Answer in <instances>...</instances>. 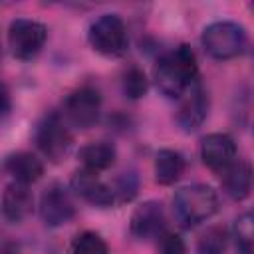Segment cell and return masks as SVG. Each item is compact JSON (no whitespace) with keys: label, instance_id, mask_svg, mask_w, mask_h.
Wrapping results in <instances>:
<instances>
[{"label":"cell","instance_id":"obj_2","mask_svg":"<svg viewBox=\"0 0 254 254\" xmlns=\"http://www.w3.org/2000/svg\"><path fill=\"white\" fill-rule=\"evenodd\" d=\"M218 194L210 185L192 183L181 187L173 196V214L179 226L190 230L208 218H212L218 210Z\"/></svg>","mask_w":254,"mask_h":254},{"label":"cell","instance_id":"obj_21","mask_svg":"<svg viewBox=\"0 0 254 254\" xmlns=\"http://www.w3.org/2000/svg\"><path fill=\"white\" fill-rule=\"evenodd\" d=\"M113 194H115V202L125 204L131 202L137 192H139V177L135 171H123L115 177V181L111 183Z\"/></svg>","mask_w":254,"mask_h":254},{"label":"cell","instance_id":"obj_12","mask_svg":"<svg viewBox=\"0 0 254 254\" xmlns=\"http://www.w3.org/2000/svg\"><path fill=\"white\" fill-rule=\"evenodd\" d=\"M200 159L212 173H224L238 159L234 139L228 133H208L200 141Z\"/></svg>","mask_w":254,"mask_h":254},{"label":"cell","instance_id":"obj_5","mask_svg":"<svg viewBox=\"0 0 254 254\" xmlns=\"http://www.w3.org/2000/svg\"><path fill=\"white\" fill-rule=\"evenodd\" d=\"M34 143L50 163H60L64 157H67L73 145L69 123L64 119L62 113L56 111L44 115L34 129Z\"/></svg>","mask_w":254,"mask_h":254},{"label":"cell","instance_id":"obj_14","mask_svg":"<svg viewBox=\"0 0 254 254\" xmlns=\"http://www.w3.org/2000/svg\"><path fill=\"white\" fill-rule=\"evenodd\" d=\"M34 206V196L26 185L8 183L2 192V216L10 224L22 222Z\"/></svg>","mask_w":254,"mask_h":254},{"label":"cell","instance_id":"obj_9","mask_svg":"<svg viewBox=\"0 0 254 254\" xmlns=\"http://www.w3.org/2000/svg\"><path fill=\"white\" fill-rule=\"evenodd\" d=\"M165 226H167L165 208L159 200L141 202L139 206H135L129 218V232L141 242L161 238L165 234Z\"/></svg>","mask_w":254,"mask_h":254},{"label":"cell","instance_id":"obj_6","mask_svg":"<svg viewBox=\"0 0 254 254\" xmlns=\"http://www.w3.org/2000/svg\"><path fill=\"white\" fill-rule=\"evenodd\" d=\"M48 40V28L32 18H14L8 24V50L16 60L28 62L36 58Z\"/></svg>","mask_w":254,"mask_h":254},{"label":"cell","instance_id":"obj_23","mask_svg":"<svg viewBox=\"0 0 254 254\" xmlns=\"http://www.w3.org/2000/svg\"><path fill=\"white\" fill-rule=\"evenodd\" d=\"M161 254H187V244L181 234L165 232L161 236Z\"/></svg>","mask_w":254,"mask_h":254},{"label":"cell","instance_id":"obj_11","mask_svg":"<svg viewBox=\"0 0 254 254\" xmlns=\"http://www.w3.org/2000/svg\"><path fill=\"white\" fill-rule=\"evenodd\" d=\"M69 189L73 190V194H77L79 198H83L85 202L93 204V206H111L115 204V194L109 183L99 179V173L87 171V169H77L71 175L69 181Z\"/></svg>","mask_w":254,"mask_h":254},{"label":"cell","instance_id":"obj_18","mask_svg":"<svg viewBox=\"0 0 254 254\" xmlns=\"http://www.w3.org/2000/svg\"><path fill=\"white\" fill-rule=\"evenodd\" d=\"M230 238L236 254H254V210H246L236 216Z\"/></svg>","mask_w":254,"mask_h":254},{"label":"cell","instance_id":"obj_7","mask_svg":"<svg viewBox=\"0 0 254 254\" xmlns=\"http://www.w3.org/2000/svg\"><path fill=\"white\" fill-rule=\"evenodd\" d=\"M101 113V93L93 85H81L73 89L64 101V119L79 129H89L97 123Z\"/></svg>","mask_w":254,"mask_h":254},{"label":"cell","instance_id":"obj_19","mask_svg":"<svg viewBox=\"0 0 254 254\" xmlns=\"http://www.w3.org/2000/svg\"><path fill=\"white\" fill-rule=\"evenodd\" d=\"M228 230L220 224L208 226L196 242V254H224L228 246Z\"/></svg>","mask_w":254,"mask_h":254},{"label":"cell","instance_id":"obj_8","mask_svg":"<svg viewBox=\"0 0 254 254\" xmlns=\"http://www.w3.org/2000/svg\"><path fill=\"white\" fill-rule=\"evenodd\" d=\"M38 212L42 222L50 228H58L71 222V218L75 216V202L69 189L64 187L62 183L48 185L40 196Z\"/></svg>","mask_w":254,"mask_h":254},{"label":"cell","instance_id":"obj_4","mask_svg":"<svg viewBox=\"0 0 254 254\" xmlns=\"http://www.w3.org/2000/svg\"><path fill=\"white\" fill-rule=\"evenodd\" d=\"M87 42L103 58H121L129 48L127 24L119 14H101L87 28Z\"/></svg>","mask_w":254,"mask_h":254},{"label":"cell","instance_id":"obj_13","mask_svg":"<svg viewBox=\"0 0 254 254\" xmlns=\"http://www.w3.org/2000/svg\"><path fill=\"white\" fill-rule=\"evenodd\" d=\"M4 173L10 175L12 183L30 187L42 179L44 163L42 159H38V155L30 151H16L4 159Z\"/></svg>","mask_w":254,"mask_h":254},{"label":"cell","instance_id":"obj_10","mask_svg":"<svg viewBox=\"0 0 254 254\" xmlns=\"http://www.w3.org/2000/svg\"><path fill=\"white\" fill-rule=\"evenodd\" d=\"M208 109H210V99H208V91L206 87L200 83V79L181 97L179 109H177V123L185 133H192L198 127H202V123L208 117Z\"/></svg>","mask_w":254,"mask_h":254},{"label":"cell","instance_id":"obj_22","mask_svg":"<svg viewBox=\"0 0 254 254\" xmlns=\"http://www.w3.org/2000/svg\"><path fill=\"white\" fill-rule=\"evenodd\" d=\"M71 254H109L107 242L93 230H83L71 242Z\"/></svg>","mask_w":254,"mask_h":254},{"label":"cell","instance_id":"obj_16","mask_svg":"<svg viewBox=\"0 0 254 254\" xmlns=\"http://www.w3.org/2000/svg\"><path fill=\"white\" fill-rule=\"evenodd\" d=\"M185 173V157L175 149H159L153 161L155 183L169 187L177 183Z\"/></svg>","mask_w":254,"mask_h":254},{"label":"cell","instance_id":"obj_25","mask_svg":"<svg viewBox=\"0 0 254 254\" xmlns=\"http://www.w3.org/2000/svg\"><path fill=\"white\" fill-rule=\"evenodd\" d=\"M4 254H16V250H10V248H6V250H4Z\"/></svg>","mask_w":254,"mask_h":254},{"label":"cell","instance_id":"obj_20","mask_svg":"<svg viewBox=\"0 0 254 254\" xmlns=\"http://www.w3.org/2000/svg\"><path fill=\"white\" fill-rule=\"evenodd\" d=\"M121 89H123V93H125L129 99H141V97L147 95V91H149L147 73H145L141 67H137V65H129V67L123 71Z\"/></svg>","mask_w":254,"mask_h":254},{"label":"cell","instance_id":"obj_15","mask_svg":"<svg viewBox=\"0 0 254 254\" xmlns=\"http://www.w3.org/2000/svg\"><path fill=\"white\" fill-rule=\"evenodd\" d=\"M252 165L244 159H236L224 173H220L222 190L232 200H244L252 190Z\"/></svg>","mask_w":254,"mask_h":254},{"label":"cell","instance_id":"obj_3","mask_svg":"<svg viewBox=\"0 0 254 254\" xmlns=\"http://www.w3.org/2000/svg\"><path fill=\"white\" fill-rule=\"evenodd\" d=\"M200 44L212 60L224 62L240 56L246 50L248 34L244 26L234 20H216L202 30Z\"/></svg>","mask_w":254,"mask_h":254},{"label":"cell","instance_id":"obj_17","mask_svg":"<svg viewBox=\"0 0 254 254\" xmlns=\"http://www.w3.org/2000/svg\"><path fill=\"white\" fill-rule=\"evenodd\" d=\"M115 157H117V151H115L113 143H109V141L87 143L77 153V159H79L81 167L87 169V171H93V173L107 171L115 163Z\"/></svg>","mask_w":254,"mask_h":254},{"label":"cell","instance_id":"obj_1","mask_svg":"<svg viewBox=\"0 0 254 254\" xmlns=\"http://www.w3.org/2000/svg\"><path fill=\"white\" fill-rule=\"evenodd\" d=\"M157 89L169 99H181L198 81V64L190 46L181 44L165 52L153 67Z\"/></svg>","mask_w":254,"mask_h":254},{"label":"cell","instance_id":"obj_24","mask_svg":"<svg viewBox=\"0 0 254 254\" xmlns=\"http://www.w3.org/2000/svg\"><path fill=\"white\" fill-rule=\"evenodd\" d=\"M2 99H4L2 115H4V117H8V113H10V91H8V87H6V85H4V89H2Z\"/></svg>","mask_w":254,"mask_h":254}]
</instances>
